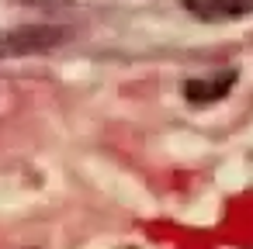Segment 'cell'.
I'll use <instances>...</instances> for the list:
<instances>
[{
    "mask_svg": "<svg viewBox=\"0 0 253 249\" xmlns=\"http://www.w3.org/2000/svg\"><path fill=\"white\" fill-rule=\"evenodd\" d=\"M236 83V70H218V73H205V76H194L184 83V94L191 104H215L222 101Z\"/></svg>",
    "mask_w": 253,
    "mask_h": 249,
    "instance_id": "1",
    "label": "cell"
},
{
    "mask_svg": "<svg viewBox=\"0 0 253 249\" xmlns=\"http://www.w3.org/2000/svg\"><path fill=\"white\" fill-rule=\"evenodd\" d=\"M198 21H239L253 14V0H184Z\"/></svg>",
    "mask_w": 253,
    "mask_h": 249,
    "instance_id": "2",
    "label": "cell"
}]
</instances>
